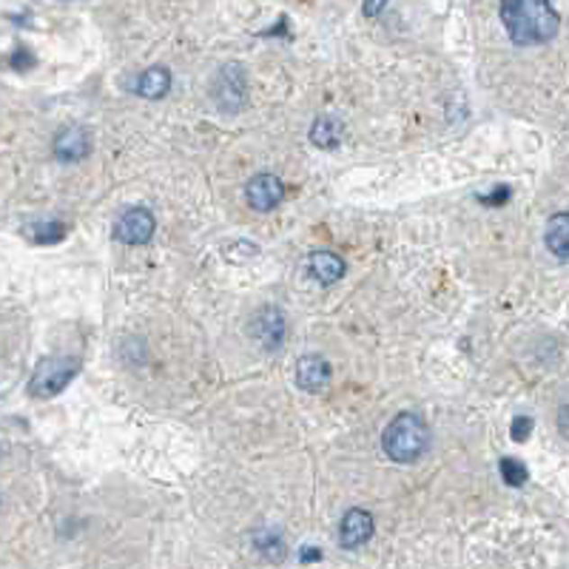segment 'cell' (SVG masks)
Returning a JSON list of instances; mask_svg holds the SVG:
<instances>
[{"label":"cell","mask_w":569,"mask_h":569,"mask_svg":"<svg viewBox=\"0 0 569 569\" xmlns=\"http://www.w3.org/2000/svg\"><path fill=\"white\" fill-rule=\"evenodd\" d=\"M373 538V515L367 510H350L339 527V544L345 549H356Z\"/></svg>","instance_id":"obj_10"},{"label":"cell","mask_w":569,"mask_h":569,"mask_svg":"<svg viewBox=\"0 0 569 569\" xmlns=\"http://www.w3.org/2000/svg\"><path fill=\"white\" fill-rule=\"evenodd\" d=\"M92 154V134L83 126H68L55 137V157L60 163H80Z\"/></svg>","instance_id":"obj_8"},{"label":"cell","mask_w":569,"mask_h":569,"mask_svg":"<svg viewBox=\"0 0 569 569\" xmlns=\"http://www.w3.org/2000/svg\"><path fill=\"white\" fill-rule=\"evenodd\" d=\"M544 242L558 259H569V211L555 213V217L546 222Z\"/></svg>","instance_id":"obj_13"},{"label":"cell","mask_w":569,"mask_h":569,"mask_svg":"<svg viewBox=\"0 0 569 569\" xmlns=\"http://www.w3.org/2000/svg\"><path fill=\"white\" fill-rule=\"evenodd\" d=\"M245 200L254 211H262V213L274 211L284 200V185H282L279 176H274V174H257L254 180L248 183V188H245Z\"/></svg>","instance_id":"obj_6"},{"label":"cell","mask_w":569,"mask_h":569,"mask_svg":"<svg viewBox=\"0 0 569 569\" xmlns=\"http://www.w3.org/2000/svg\"><path fill=\"white\" fill-rule=\"evenodd\" d=\"M257 546H259V553H265L268 558H276V561L284 555V544H282V538L274 536L271 529L259 532V536H257Z\"/></svg>","instance_id":"obj_17"},{"label":"cell","mask_w":569,"mask_h":569,"mask_svg":"<svg viewBox=\"0 0 569 569\" xmlns=\"http://www.w3.org/2000/svg\"><path fill=\"white\" fill-rule=\"evenodd\" d=\"M501 23L515 46H541L558 34L561 17L549 0H501Z\"/></svg>","instance_id":"obj_1"},{"label":"cell","mask_w":569,"mask_h":569,"mask_svg":"<svg viewBox=\"0 0 569 569\" xmlns=\"http://www.w3.org/2000/svg\"><path fill=\"white\" fill-rule=\"evenodd\" d=\"M154 213L149 208H129L114 222V237L126 245H146L154 237Z\"/></svg>","instance_id":"obj_5"},{"label":"cell","mask_w":569,"mask_h":569,"mask_svg":"<svg viewBox=\"0 0 569 569\" xmlns=\"http://www.w3.org/2000/svg\"><path fill=\"white\" fill-rule=\"evenodd\" d=\"M427 444H430V427L419 413H399L393 421L384 427L382 433V450L387 453V458L399 461V465H407V461H416Z\"/></svg>","instance_id":"obj_2"},{"label":"cell","mask_w":569,"mask_h":569,"mask_svg":"<svg viewBox=\"0 0 569 569\" xmlns=\"http://www.w3.org/2000/svg\"><path fill=\"white\" fill-rule=\"evenodd\" d=\"M384 6H387V0H365L362 12H365V17H379Z\"/></svg>","instance_id":"obj_21"},{"label":"cell","mask_w":569,"mask_h":569,"mask_svg":"<svg viewBox=\"0 0 569 569\" xmlns=\"http://www.w3.org/2000/svg\"><path fill=\"white\" fill-rule=\"evenodd\" d=\"M80 370V359H71V356H49L38 367H34L32 379H29V390L32 396L38 399H51L58 396L60 390L77 376Z\"/></svg>","instance_id":"obj_3"},{"label":"cell","mask_w":569,"mask_h":569,"mask_svg":"<svg viewBox=\"0 0 569 569\" xmlns=\"http://www.w3.org/2000/svg\"><path fill=\"white\" fill-rule=\"evenodd\" d=\"M171 88V75L166 66H151L149 71H142V77L137 80L134 92L146 100H157V97H166Z\"/></svg>","instance_id":"obj_11"},{"label":"cell","mask_w":569,"mask_h":569,"mask_svg":"<svg viewBox=\"0 0 569 569\" xmlns=\"http://www.w3.org/2000/svg\"><path fill=\"white\" fill-rule=\"evenodd\" d=\"M9 63H12V68H17V71H26V68L34 66V58H32V51H29L26 46H21V49H17L14 55L9 58Z\"/></svg>","instance_id":"obj_19"},{"label":"cell","mask_w":569,"mask_h":569,"mask_svg":"<svg viewBox=\"0 0 569 569\" xmlns=\"http://www.w3.org/2000/svg\"><path fill=\"white\" fill-rule=\"evenodd\" d=\"M532 419L529 416H515L512 419V424H510V436L515 438V441H527L529 438V433H532Z\"/></svg>","instance_id":"obj_18"},{"label":"cell","mask_w":569,"mask_h":569,"mask_svg":"<svg viewBox=\"0 0 569 569\" xmlns=\"http://www.w3.org/2000/svg\"><path fill=\"white\" fill-rule=\"evenodd\" d=\"M498 470H501L504 482H507L510 487H524V484H527V478H529L527 467L521 465L519 458H512V456H504L501 461H498Z\"/></svg>","instance_id":"obj_16"},{"label":"cell","mask_w":569,"mask_h":569,"mask_svg":"<svg viewBox=\"0 0 569 569\" xmlns=\"http://www.w3.org/2000/svg\"><path fill=\"white\" fill-rule=\"evenodd\" d=\"M308 268H311V274L319 282H322V284H333V282H339L345 276V262L336 257V254H330V251H316V254H311Z\"/></svg>","instance_id":"obj_12"},{"label":"cell","mask_w":569,"mask_h":569,"mask_svg":"<svg viewBox=\"0 0 569 569\" xmlns=\"http://www.w3.org/2000/svg\"><path fill=\"white\" fill-rule=\"evenodd\" d=\"M284 333H288V322H284V313L279 308H262L254 316V336L262 342V348H282Z\"/></svg>","instance_id":"obj_9"},{"label":"cell","mask_w":569,"mask_h":569,"mask_svg":"<svg viewBox=\"0 0 569 569\" xmlns=\"http://www.w3.org/2000/svg\"><path fill=\"white\" fill-rule=\"evenodd\" d=\"M342 137H345V126L336 117H330V114L319 117L311 126V140H313V146H319V149H336L342 142Z\"/></svg>","instance_id":"obj_14"},{"label":"cell","mask_w":569,"mask_h":569,"mask_svg":"<svg viewBox=\"0 0 569 569\" xmlns=\"http://www.w3.org/2000/svg\"><path fill=\"white\" fill-rule=\"evenodd\" d=\"M213 100L222 112H239L248 100V75L239 63H228L213 80Z\"/></svg>","instance_id":"obj_4"},{"label":"cell","mask_w":569,"mask_h":569,"mask_svg":"<svg viewBox=\"0 0 569 569\" xmlns=\"http://www.w3.org/2000/svg\"><path fill=\"white\" fill-rule=\"evenodd\" d=\"M478 200L487 203V205H501V203H507V200H510V188H507V185H504V188L498 185V188L490 194V197H478Z\"/></svg>","instance_id":"obj_20"},{"label":"cell","mask_w":569,"mask_h":569,"mask_svg":"<svg viewBox=\"0 0 569 569\" xmlns=\"http://www.w3.org/2000/svg\"><path fill=\"white\" fill-rule=\"evenodd\" d=\"M330 373L333 370L325 356L308 353L296 362V384L302 390H308V393H319V390H325L330 384Z\"/></svg>","instance_id":"obj_7"},{"label":"cell","mask_w":569,"mask_h":569,"mask_svg":"<svg viewBox=\"0 0 569 569\" xmlns=\"http://www.w3.org/2000/svg\"><path fill=\"white\" fill-rule=\"evenodd\" d=\"M322 558V549L316 546H302V561H319Z\"/></svg>","instance_id":"obj_22"},{"label":"cell","mask_w":569,"mask_h":569,"mask_svg":"<svg viewBox=\"0 0 569 569\" xmlns=\"http://www.w3.org/2000/svg\"><path fill=\"white\" fill-rule=\"evenodd\" d=\"M66 225L63 222H55V220H49V222H32L26 225V237L34 239V242H41V245H55L66 237Z\"/></svg>","instance_id":"obj_15"}]
</instances>
